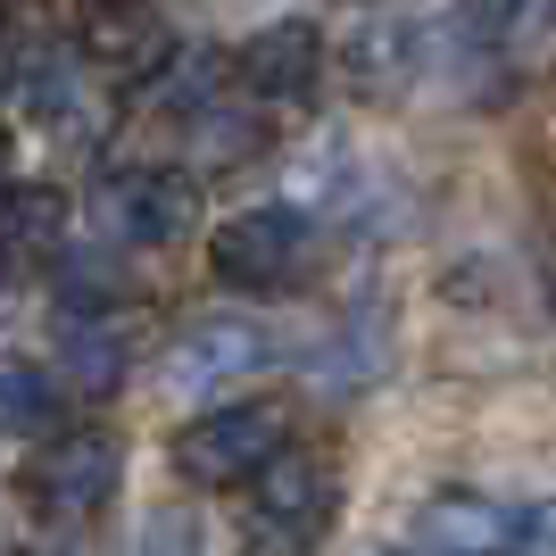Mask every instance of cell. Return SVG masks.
Returning a JSON list of instances; mask_svg holds the SVG:
<instances>
[{
	"mask_svg": "<svg viewBox=\"0 0 556 556\" xmlns=\"http://www.w3.org/2000/svg\"><path fill=\"white\" fill-rule=\"evenodd\" d=\"M116 473H125V441L100 432V424H75L25 465V498H34L42 523H92L116 498Z\"/></svg>",
	"mask_w": 556,
	"mask_h": 556,
	"instance_id": "4",
	"label": "cell"
},
{
	"mask_svg": "<svg viewBox=\"0 0 556 556\" xmlns=\"http://www.w3.org/2000/svg\"><path fill=\"white\" fill-rule=\"evenodd\" d=\"M316 250H325V232H316V216H307L300 200L241 208V216H225V225L208 232V266L232 291H300Z\"/></svg>",
	"mask_w": 556,
	"mask_h": 556,
	"instance_id": "2",
	"label": "cell"
},
{
	"mask_svg": "<svg viewBox=\"0 0 556 556\" xmlns=\"http://www.w3.org/2000/svg\"><path fill=\"white\" fill-rule=\"evenodd\" d=\"M332 515H341V473H332V457L282 441L275 457L250 473V490H241V556H307L332 532Z\"/></svg>",
	"mask_w": 556,
	"mask_h": 556,
	"instance_id": "1",
	"label": "cell"
},
{
	"mask_svg": "<svg viewBox=\"0 0 556 556\" xmlns=\"http://www.w3.org/2000/svg\"><path fill=\"white\" fill-rule=\"evenodd\" d=\"M67 382L84 399H109L116 382H125V341L109 332V316H67Z\"/></svg>",
	"mask_w": 556,
	"mask_h": 556,
	"instance_id": "13",
	"label": "cell"
},
{
	"mask_svg": "<svg viewBox=\"0 0 556 556\" xmlns=\"http://www.w3.org/2000/svg\"><path fill=\"white\" fill-rule=\"evenodd\" d=\"M232 75H241V92H250V100H307V92H316V75H325V34H316L307 17L257 25L250 42L232 50Z\"/></svg>",
	"mask_w": 556,
	"mask_h": 556,
	"instance_id": "10",
	"label": "cell"
},
{
	"mask_svg": "<svg viewBox=\"0 0 556 556\" xmlns=\"http://www.w3.org/2000/svg\"><path fill=\"white\" fill-rule=\"evenodd\" d=\"M166 25L150 0H92L84 9V25H75V59L92 75H116V84H150L166 59Z\"/></svg>",
	"mask_w": 556,
	"mask_h": 556,
	"instance_id": "7",
	"label": "cell"
},
{
	"mask_svg": "<svg viewBox=\"0 0 556 556\" xmlns=\"http://www.w3.org/2000/svg\"><path fill=\"white\" fill-rule=\"evenodd\" d=\"M159 67H166V84H159L150 100H159V109H175V116L208 109L216 84H225V59H216V50H166Z\"/></svg>",
	"mask_w": 556,
	"mask_h": 556,
	"instance_id": "15",
	"label": "cell"
},
{
	"mask_svg": "<svg viewBox=\"0 0 556 556\" xmlns=\"http://www.w3.org/2000/svg\"><path fill=\"white\" fill-rule=\"evenodd\" d=\"M257 366H266V332L250 316H200V325H184V341L166 349V399L200 407V399H216L225 382H241Z\"/></svg>",
	"mask_w": 556,
	"mask_h": 556,
	"instance_id": "6",
	"label": "cell"
},
{
	"mask_svg": "<svg viewBox=\"0 0 556 556\" xmlns=\"http://www.w3.org/2000/svg\"><path fill=\"white\" fill-rule=\"evenodd\" d=\"M399 556H424V548H399Z\"/></svg>",
	"mask_w": 556,
	"mask_h": 556,
	"instance_id": "18",
	"label": "cell"
},
{
	"mask_svg": "<svg viewBox=\"0 0 556 556\" xmlns=\"http://www.w3.org/2000/svg\"><path fill=\"white\" fill-rule=\"evenodd\" d=\"M125 556H200V515L191 507H150L134 523V548Z\"/></svg>",
	"mask_w": 556,
	"mask_h": 556,
	"instance_id": "17",
	"label": "cell"
},
{
	"mask_svg": "<svg viewBox=\"0 0 556 556\" xmlns=\"http://www.w3.org/2000/svg\"><path fill=\"white\" fill-rule=\"evenodd\" d=\"M191 200L200 191H191L184 166H116L92 191V225L116 250H166V241L191 232Z\"/></svg>",
	"mask_w": 556,
	"mask_h": 556,
	"instance_id": "5",
	"label": "cell"
},
{
	"mask_svg": "<svg viewBox=\"0 0 556 556\" xmlns=\"http://www.w3.org/2000/svg\"><path fill=\"white\" fill-rule=\"evenodd\" d=\"M59 424V382L34 357H0V432H50Z\"/></svg>",
	"mask_w": 556,
	"mask_h": 556,
	"instance_id": "14",
	"label": "cell"
},
{
	"mask_svg": "<svg viewBox=\"0 0 556 556\" xmlns=\"http://www.w3.org/2000/svg\"><path fill=\"white\" fill-rule=\"evenodd\" d=\"M416 59H424V34L399 25V17L357 25V42H349V75H357V92H374V100L407 92V84H416Z\"/></svg>",
	"mask_w": 556,
	"mask_h": 556,
	"instance_id": "11",
	"label": "cell"
},
{
	"mask_svg": "<svg viewBox=\"0 0 556 556\" xmlns=\"http://www.w3.org/2000/svg\"><path fill=\"white\" fill-rule=\"evenodd\" d=\"M257 150H266V116H257V109H225V100L191 109V166L232 175V166H250Z\"/></svg>",
	"mask_w": 556,
	"mask_h": 556,
	"instance_id": "12",
	"label": "cell"
},
{
	"mask_svg": "<svg viewBox=\"0 0 556 556\" xmlns=\"http://www.w3.org/2000/svg\"><path fill=\"white\" fill-rule=\"evenodd\" d=\"M416 548L424 556H515L523 548V515L482 490H432L416 507Z\"/></svg>",
	"mask_w": 556,
	"mask_h": 556,
	"instance_id": "8",
	"label": "cell"
},
{
	"mask_svg": "<svg viewBox=\"0 0 556 556\" xmlns=\"http://www.w3.org/2000/svg\"><path fill=\"white\" fill-rule=\"evenodd\" d=\"M291 441V407L282 399H232V407H200V416L175 432V473L191 490H225V482H250L257 465Z\"/></svg>",
	"mask_w": 556,
	"mask_h": 556,
	"instance_id": "3",
	"label": "cell"
},
{
	"mask_svg": "<svg viewBox=\"0 0 556 556\" xmlns=\"http://www.w3.org/2000/svg\"><path fill=\"white\" fill-rule=\"evenodd\" d=\"M67 250V191L50 184H0V291L50 275Z\"/></svg>",
	"mask_w": 556,
	"mask_h": 556,
	"instance_id": "9",
	"label": "cell"
},
{
	"mask_svg": "<svg viewBox=\"0 0 556 556\" xmlns=\"http://www.w3.org/2000/svg\"><path fill=\"white\" fill-rule=\"evenodd\" d=\"M540 25H556V0H465L473 42H532Z\"/></svg>",
	"mask_w": 556,
	"mask_h": 556,
	"instance_id": "16",
	"label": "cell"
}]
</instances>
